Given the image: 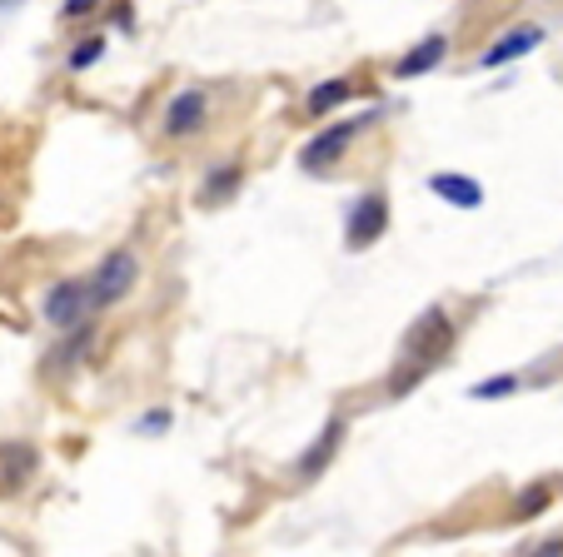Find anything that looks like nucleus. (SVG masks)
<instances>
[{
  "mask_svg": "<svg viewBox=\"0 0 563 557\" xmlns=\"http://www.w3.org/2000/svg\"><path fill=\"white\" fill-rule=\"evenodd\" d=\"M100 55H106V35H86V41L70 51V70H90Z\"/></svg>",
  "mask_w": 563,
  "mask_h": 557,
  "instance_id": "15",
  "label": "nucleus"
},
{
  "mask_svg": "<svg viewBox=\"0 0 563 557\" xmlns=\"http://www.w3.org/2000/svg\"><path fill=\"white\" fill-rule=\"evenodd\" d=\"M360 130H364V120H340V125H330V130H319L314 140H309L305 149H299V165L309 169V175H319V169H330L334 159H344V149L360 140Z\"/></svg>",
  "mask_w": 563,
  "mask_h": 557,
  "instance_id": "5",
  "label": "nucleus"
},
{
  "mask_svg": "<svg viewBox=\"0 0 563 557\" xmlns=\"http://www.w3.org/2000/svg\"><path fill=\"white\" fill-rule=\"evenodd\" d=\"M240 185H245V165H234V159H224V165H214L210 175H205L200 185V204H224L240 194Z\"/></svg>",
  "mask_w": 563,
  "mask_h": 557,
  "instance_id": "12",
  "label": "nucleus"
},
{
  "mask_svg": "<svg viewBox=\"0 0 563 557\" xmlns=\"http://www.w3.org/2000/svg\"><path fill=\"white\" fill-rule=\"evenodd\" d=\"M539 41H543L539 25H514V31H504L499 41L484 51V60H478V65H484V70H499V65H509V60H519V55H529Z\"/></svg>",
  "mask_w": 563,
  "mask_h": 557,
  "instance_id": "8",
  "label": "nucleus"
},
{
  "mask_svg": "<svg viewBox=\"0 0 563 557\" xmlns=\"http://www.w3.org/2000/svg\"><path fill=\"white\" fill-rule=\"evenodd\" d=\"M444 55H449V35H429V41H419L409 55H399V60H394V75H399V80L429 75L434 65H444Z\"/></svg>",
  "mask_w": 563,
  "mask_h": 557,
  "instance_id": "10",
  "label": "nucleus"
},
{
  "mask_svg": "<svg viewBox=\"0 0 563 557\" xmlns=\"http://www.w3.org/2000/svg\"><path fill=\"white\" fill-rule=\"evenodd\" d=\"M449 348H454V319H449L439 304H429L424 314L405 328V338H399V364L424 368V374H429V368H434Z\"/></svg>",
  "mask_w": 563,
  "mask_h": 557,
  "instance_id": "1",
  "label": "nucleus"
},
{
  "mask_svg": "<svg viewBox=\"0 0 563 557\" xmlns=\"http://www.w3.org/2000/svg\"><path fill=\"white\" fill-rule=\"evenodd\" d=\"M340 443H344V419H330V423H324V428H319V438L309 443L305 453H299L295 474L305 478V483H309V478H319V474H324V468H330V463H334V453H340Z\"/></svg>",
  "mask_w": 563,
  "mask_h": 557,
  "instance_id": "7",
  "label": "nucleus"
},
{
  "mask_svg": "<svg viewBox=\"0 0 563 557\" xmlns=\"http://www.w3.org/2000/svg\"><path fill=\"white\" fill-rule=\"evenodd\" d=\"M90 11H96V0H65L60 5V15H70V21L75 15H90Z\"/></svg>",
  "mask_w": 563,
  "mask_h": 557,
  "instance_id": "18",
  "label": "nucleus"
},
{
  "mask_svg": "<svg viewBox=\"0 0 563 557\" xmlns=\"http://www.w3.org/2000/svg\"><path fill=\"white\" fill-rule=\"evenodd\" d=\"M205 120H210V96L205 90H175L170 105H165V115H159V130H165V140H190L205 130Z\"/></svg>",
  "mask_w": 563,
  "mask_h": 557,
  "instance_id": "4",
  "label": "nucleus"
},
{
  "mask_svg": "<svg viewBox=\"0 0 563 557\" xmlns=\"http://www.w3.org/2000/svg\"><path fill=\"white\" fill-rule=\"evenodd\" d=\"M135 428H140V433H159V428H170V413L155 409V413H145V419H140Z\"/></svg>",
  "mask_w": 563,
  "mask_h": 557,
  "instance_id": "17",
  "label": "nucleus"
},
{
  "mask_svg": "<svg viewBox=\"0 0 563 557\" xmlns=\"http://www.w3.org/2000/svg\"><path fill=\"white\" fill-rule=\"evenodd\" d=\"M384 230H389V200H384V190L360 194V200L350 204V224H344L350 249H369V244H379Z\"/></svg>",
  "mask_w": 563,
  "mask_h": 557,
  "instance_id": "3",
  "label": "nucleus"
},
{
  "mask_svg": "<svg viewBox=\"0 0 563 557\" xmlns=\"http://www.w3.org/2000/svg\"><path fill=\"white\" fill-rule=\"evenodd\" d=\"M135 279H140V259H135V249H110L106 259L96 264V274L86 279V294H90V309H110V304H120V299L135 289Z\"/></svg>",
  "mask_w": 563,
  "mask_h": 557,
  "instance_id": "2",
  "label": "nucleus"
},
{
  "mask_svg": "<svg viewBox=\"0 0 563 557\" xmlns=\"http://www.w3.org/2000/svg\"><path fill=\"white\" fill-rule=\"evenodd\" d=\"M543 503H549V488H529V493H523L519 503H514V517H519V523H523V517H533Z\"/></svg>",
  "mask_w": 563,
  "mask_h": 557,
  "instance_id": "16",
  "label": "nucleus"
},
{
  "mask_svg": "<svg viewBox=\"0 0 563 557\" xmlns=\"http://www.w3.org/2000/svg\"><path fill=\"white\" fill-rule=\"evenodd\" d=\"M350 96H354V85L340 75V80H324V85H314V90H309V100H305V105H309V115H324V110L344 105V100H350Z\"/></svg>",
  "mask_w": 563,
  "mask_h": 557,
  "instance_id": "13",
  "label": "nucleus"
},
{
  "mask_svg": "<svg viewBox=\"0 0 563 557\" xmlns=\"http://www.w3.org/2000/svg\"><path fill=\"white\" fill-rule=\"evenodd\" d=\"M529 557H563V537H553V543H543V547H533Z\"/></svg>",
  "mask_w": 563,
  "mask_h": 557,
  "instance_id": "19",
  "label": "nucleus"
},
{
  "mask_svg": "<svg viewBox=\"0 0 563 557\" xmlns=\"http://www.w3.org/2000/svg\"><path fill=\"white\" fill-rule=\"evenodd\" d=\"M41 468V453L31 448V443H5L0 448V488H25L31 483V474Z\"/></svg>",
  "mask_w": 563,
  "mask_h": 557,
  "instance_id": "9",
  "label": "nucleus"
},
{
  "mask_svg": "<svg viewBox=\"0 0 563 557\" xmlns=\"http://www.w3.org/2000/svg\"><path fill=\"white\" fill-rule=\"evenodd\" d=\"M519 389V374H499V379H484L468 389V399H509V393Z\"/></svg>",
  "mask_w": 563,
  "mask_h": 557,
  "instance_id": "14",
  "label": "nucleus"
},
{
  "mask_svg": "<svg viewBox=\"0 0 563 557\" xmlns=\"http://www.w3.org/2000/svg\"><path fill=\"white\" fill-rule=\"evenodd\" d=\"M429 190L439 194V200H449L454 210H478L484 204V185L478 179H468V175H429Z\"/></svg>",
  "mask_w": 563,
  "mask_h": 557,
  "instance_id": "11",
  "label": "nucleus"
},
{
  "mask_svg": "<svg viewBox=\"0 0 563 557\" xmlns=\"http://www.w3.org/2000/svg\"><path fill=\"white\" fill-rule=\"evenodd\" d=\"M86 309H90L86 279H60V285L45 294L41 314H45V324H55V328H75V324H86Z\"/></svg>",
  "mask_w": 563,
  "mask_h": 557,
  "instance_id": "6",
  "label": "nucleus"
}]
</instances>
